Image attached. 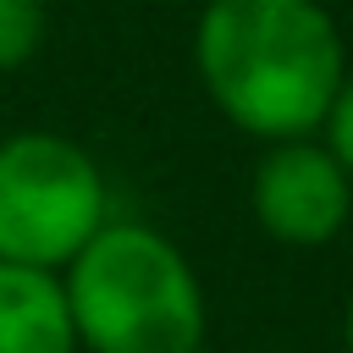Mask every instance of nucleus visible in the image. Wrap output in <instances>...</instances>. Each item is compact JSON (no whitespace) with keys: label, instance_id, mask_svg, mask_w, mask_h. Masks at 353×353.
<instances>
[{"label":"nucleus","instance_id":"nucleus-3","mask_svg":"<svg viewBox=\"0 0 353 353\" xmlns=\"http://www.w3.org/2000/svg\"><path fill=\"white\" fill-rule=\"evenodd\" d=\"M110 221L99 160L50 127L0 138V259L61 276Z\"/></svg>","mask_w":353,"mask_h":353},{"label":"nucleus","instance_id":"nucleus-6","mask_svg":"<svg viewBox=\"0 0 353 353\" xmlns=\"http://www.w3.org/2000/svg\"><path fill=\"white\" fill-rule=\"evenodd\" d=\"M44 0H0V72H22L44 44Z\"/></svg>","mask_w":353,"mask_h":353},{"label":"nucleus","instance_id":"nucleus-2","mask_svg":"<svg viewBox=\"0 0 353 353\" xmlns=\"http://www.w3.org/2000/svg\"><path fill=\"white\" fill-rule=\"evenodd\" d=\"M61 298L77 353H204V281L149 221L110 215L61 270Z\"/></svg>","mask_w":353,"mask_h":353},{"label":"nucleus","instance_id":"nucleus-1","mask_svg":"<svg viewBox=\"0 0 353 353\" xmlns=\"http://www.w3.org/2000/svg\"><path fill=\"white\" fill-rule=\"evenodd\" d=\"M193 72L237 132L287 143L320 132L347 77V50L320 0H204Z\"/></svg>","mask_w":353,"mask_h":353},{"label":"nucleus","instance_id":"nucleus-8","mask_svg":"<svg viewBox=\"0 0 353 353\" xmlns=\"http://www.w3.org/2000/svg\"><path fill=\"white\" fill-rule=\"evenodd\" d=\"M342 347L353 353V292H347V309H342Z\"/></svg>","mask_w":353,"mask_h":353},{"label":"nucleus","instance_id":"nucleus-4","mask_svg":"<svg viewBox=\"0 0 353 353\" xmlns=\"http://www.w3.org/2000/svg\"><path fill=\"white\" fill-rule=\"evenodd\" d=\"M248 210L270 243L325 248L331 237H342V226L353 215V176L320 143V132L265 143V154L248 176Z\"/></svg>","mask_w":353,"mask_h":353},{"label":"nucleus","instance_id":"nucleus-5","mask_svg":"<svg viewBox=\"0 0 353 353\" xmlns=\"http://www.w3.org/2000/svg\"><path fill=\"white\" fill-rule=\"evenodd\" d=\"M0 353H77L61 276L0 259Z\"/></svg>","mask_w":353,"mask_h":353},{"label":"nucleus","instance_id":"nucleus-7","mask_svg":"<svg viewBox=\"0 0 353 353\" xmlns=\"http://www.w3.org/2000/svg\"><path fill=\"white\" fill-rule=\"evenodd\" d=\"M320 143L342 160V171L353 176V66H347V77H342V88H336V99H331V110H325V121H320Z\"/></svg>","mask_w":353,"mask_h":353}]
</instances>
